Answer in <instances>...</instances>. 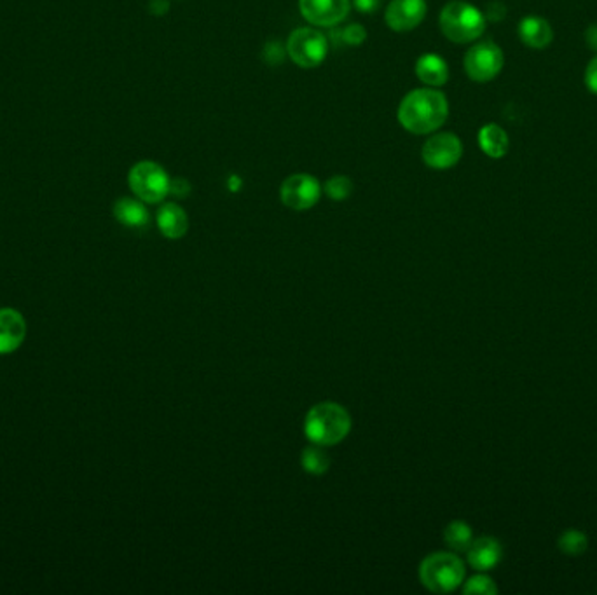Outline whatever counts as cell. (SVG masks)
I'll list each match as a JSON object with an SVG mask.
<instances>
[{"instance_id":"obj_1","label":"cell","mask_w":597,"mask_h":595,"mask_svg":"<svg viewBox=\"0 0 597 595\" xmlns=\"http://www.w3.org/2000/svg\"><path fill=\"white\" fill-rule=\"evenodd\" d=\"M449 116L448 98L435 88H421L405 94L398 107L400 124L414 133L428 135L437 131Z\"/></svg>"},{"instance_id":"obj_2","label":"cell","mask_w":597,"mask_h":595,"mask_svg":"<svg viewBox=\"0 0 597 595\" xmlns=\"http://www.w3.org/2000/svg\"><path fill=\"white\" fill-rule=\"evenodd\" d=\"M352 431L350 413L334 402H322L309 409L304 419V433L311 444L332 447L341 444Z\"/></svg>"},{"instance_id":"obj_3","label":"cell","mask_w":597,"mask_h":595,"mask_svg":"<svg viewBox=\"0 0 597 595\" xmlns=\"http://www.w3.org/2000/svg\"><path fill=\"white\" fill-rule=\"evenodd\" d=\"M465 580V564L456 554L437 552L419 565V582L433 594L456 591Z\"/></svg>"},{"instance_id":"obj_4","label":"cell","mask_w":597,"mask_h":595,"mask_svg":"<svg viewBox=\"0 0 597 595\" xmlns=\"http://www.w3.org/2000/svg\"><path fill=\"white\" fill-rule=\"evenodd\" d=\"M441 31L450 42L468 44L486 31V16L468 2L452 0L441 13Z\"/></svg>"},{"instance_id":"obj_5","label":"cell","mask_w":597,"mask_h":595,"mask_svg":"<svg viewBox=\"0 0 597 595\" xmlns=\"http://www.w3.org/2000/svg\"><path fill=\"white\" fill-rule=\"evenodd\" d=\"M129 187L133 194L144 201V203H161L168 194L172 187V180L165 172L163 166L152 161H140L137 163L128 175Z\"/></svg>"},{"instance_id":"obj_6","label":"cell","mask_w":597,"mask_h":595,"mask_svg":"<svg viewBox=\"0 0 597 595\" xmlns=\"http://www.w3.org/2000/svg\"><path fill=\"white\" fill-rule=\"evenodd\" d=\"M287 51L292 61L302 68H315L327 58L329 42L322 31L298 29L287 42Z\"/></svg>"},{"instance_id":"obj_7","label":"cell","mask_w":597,"mask_h":595,"mask_svg":"<svg viewBox=\"0 0 597 595\" xmlns=\"http://www.w3.org/2000/svg\"><path fill=\"white\" fill-rule=\"evenodd\" d=\"M503 51L491 40L478 42L465 55V72L476 83L493 81L503 68Z\"/></svg>"},{"instance_id":"obj_8","label":"cell","mask_w":597,"mask_h":595,"mask_svg":"<svg viewBox=\"0 0 597 595\" xmlns=\"http://www.w3.org/2000/svg\"><path fill=\"white\" fill-rule=\"evenodd\" d=\"M320 196H322L320 182L307 173L292 175L280 187L281 203L287 209H296V211L313 209L320 201Z\"/></svg>"},{"instance_id":"obj_9","label":"cell","mask_w":597,"mask_h":595,"mask_svg":"<svg viewBox=\"0 0 597 595\" xmlns=\"http://www.w3.org/2000/svg\"><path fill=\"white\" fill-rule=\"evenodd\" d=\"M463 144L454 133H439L423 146V161L433 170H449L459 163Z\"/></svg>"},{"instance_id":"obj_10","label":"cell","mask_w":597,"mask_h":595,"mask_svg":"<svg viewBox=\"0 0 597 595\" xmlns=\"http://www.w3.org/2000/svg\"><path fill=\"white\" fill-rule=\"evenodd\" d=\"M302 16L315 27H335L346 20L350 0H298Z\"/></svg>"},{"instance_id":"obj_11","label":"cell","mask_w":597,"mask_h":595,"mask_svg":"<svg viewBox=\"0 0 597 595\" xmlns=\"http://www.w3.org/2000/svg\"><path fill=\"white\" fill-rule=\"evenodd\" d=\"M426 16V0H391L387 9V23L395 31H411Z\"/></svg>"},{"instance_id":"obj_12","label":"cell","mask_w":597,"mask_h":595,"mask_svg":"<svg viewBox=\"0 0 597 595\" xmlns=\"http://www.w3.org/2000/svg\"><path fill=\"white\" fill-rule=\"evenodd\" d=\"M27 337V322L13 307L0 309V355H11L22 348Z\"/></svg>"},{"instance_id":"obj_13","label":"cell","mask_w":597,"mask_h":595,"mask_svg":"<svg viewBox=\"0 0 597 595\" xmlns=\"http://www.w3.org/2000/svg\"><path fill=\"white\" fill-rule=\"evenodd\" d=\"M468 555V564L472 565L477 571H491L496 565L500 564L503 550L498 539L491 536H482L478 539H474L470 548L467 550Z\"/></svg>"},{"instance_id":"obj_14","label":"cell","mask_w":597,"mask_h":595,"mask_svg":"<svg viewBox=\"0 0 597 595\" xmlns=\"http://www.w3.org/2000/svg\"><path fill=\"white\" fill-rule=\"evenodd\" d=\"M519 37L522 44L533 49H545L554 40V31L550 23L539 16H526L519 23Z\"/></svg>"},{"instance_id":"obj_15","label":"cell","mask_w":597,"mask_h":595,"mask_svg":"<svg viewBox=\"0 0 597 595\" xmlns=\"http://www.w3.org/2000/svg\"><path fill=\"white\" fill-rule=\"evenodd\" d=\"M157 227L165 238H183L189 231V217L179 205L166 203L157 211Z\"/></svg>"},{"instance_id":"obj_16","label":"cell","mask_w":597,"mask_h":595,"mask_svg":"<svg viewBox=\"0 0 597 595\" xmlns=\"http://www.w3.org/2000/svg\"><path fill=\"white\" fill-rule=\"evenodd\" d=\"M416 75L419 81L430 88H441L448 83L449 67L442 57L428 53L419 57L416 63Z\"/></svg>"},{"instance_id":"obj_17","label":"cell","mask_w":597,"mask_h":595,"mask_svg":"<svg viewBox=\"0 0 597 595\" xmlns=\"http://www.w3.org/2000/svg\"><path fill=\"white\" fill-rule=\"evenodd\" d=\"M114 217L124 227L142 229L149 224V211L144 201L133 198H120L114 205Z\"/></svg>"},{"instance_id":"obj_18","label":"cell","mask_w":597,"mask_h":595,"mask_svg":"<svg viewBox=\"0 0 597 595\" xmlns=\"http://www.w3.org/2000/svg\"><path fill=\"white\" fill-rule=\"evenodd\" d=\"M478 146L493 159H502L507 155L510 140L507 131L498 124H486L478 131Z\"/></svg>"},{"instance_id":"obj_19","label":"cell","mask_w":597,"mask_h":595,"mask_svg":"<svg viewBox=\"0 0 597 595\" xmlns=\"http://www.w3.org/2000/svg\"><path fill=\"white\" fill-rule=\"evenodd\" d=\"M324 448L325 447L313 444L302 450L300 463H302V468L306 470V474L320 476L325 475L329 472L330 457Z\"/></svg>"},{"instance_id":"obj_20","label":"cell","mask_w":597,"mask_h":595,"mask_svg":"<svg viewBox=\"0 0 597 595\" xmlns=\"http://www.w3.org/2000/svg\"><path fill=\"white\" fill-rule=\"evenodd\" d=\"M444 539L454 552H467L474 541V531L465 520H452L444 531Z\"/></svg>"},{"instance_id":"obj_21","label":"cell","mask_w":597,"mask_h":595,"mask_svg":"<svg viewBox=\"0 0 597 595\" xmlns=\"http://www.w3.org/2000/svg\"><path fill=\"white\" fill-rule=\"evenodd\" d=\"M557 545H559L563 554L576 557V555H582L587 550L589 541H587V536L584 535L582 531L567 529L566 533H563V536L559 537Z\"/></svg>"},{"instance_id":"obj_22","label":"cell","mask_w":597,"mask_h":595,"mask_svg":"<svg viewBox=\"0 0 597 595\" xmlns=\"http://www.w3.org/2000/svg\"><path fill=\"white\" fill-rule=\"evenodd\" d=\"M325 192L332 201H344L353 192V182L344 175H335L325 183Z\"/></svg>"},{"instance_id":"obj_23","label":"cell","mask_w":597,"mask_h":595,"mask_svg":"<svg viewBox=\"0 0 597 595\" xmlns=\"http://www.w3.org/2000/svg\"><path fill=\"white\" fill-rule=\"evenodd\" d=\"M496 592H498L496 583L493 582V578L486 574L472 576L463 587V594L495 595Z\"/></svg>"},{"instance_id":"obj_24","label":"cell","mask_w":597,"mask_h":595,"mask_svg":"<svg viewBox=\"0 0 597 595\" xmlns=\"http://www.w3.org/2000/svg\"><path fill=\"white\" fill-rule=\"evenodd\" d=\"M365 37H367V33H365L361 25H352V27H348L346 31H343V39L350 46H360L365 40Z\"/></svg>"},{"instance_id":"obj_25","label":"cell","mask_w":597,"mask_h":595,"mask_svg":"<svg viewBox=\"0 0 597 595\" xmlns=\"http://www.w3.org/2000/svg\"><path fill=\"white\" fill-rule=\"evenodd\" d=\"M585 86L591 93L597 94V57L589 61L585 70Z\"/></svg>"},{"instance_id":"obj_26","label":"cell","mask_w":597,"mask_h":595,"mask_svg":"<svg viewBox=\"0 0 597 595\" xmlns=\"http://www.w3.org/2000/svg\"><path fill=\"white\" fill-rule=\"evenodd\" d=\"M505 5H502V2H493L491 5H489V9H487V18L489 20H495V22H498V20H503L505 18Z\"/></svg>"},{"instance_id":"obj_27","label":"cell","mask_w":597,"mask_h":595,"mask_svg":"<svg viewBox=\"0 0 597 595\" xmlns=\"http://www.w3.org/2000/svg\"><path fill=\"white\" fill-rule=\"evenodd\" d=\"M170 192L175 194V196H179V198H183L189 192V183L185 180H172Z\"/></svg>"},{"instance_id":"obj_28","label":"cell","mask_w":597,"mask_h":595,"mask_svg":"<svg viewBox=\"0 0 597 595\" xmlns=\"http://www.w3.org/2000/svg\"><path fill=\"white\" fill-rule=\"evenodd\" d=\"M355 5L361 13H372L379 5V0H355Z\"/></svg>"},{"instance_id":"obj_29","label":"cell","mask_w":597,"mask_h":595,"mask_svg":"<svg viewBox=\"0 0 597 595\" xmlns=\"http://www.w3.org/2000/svg\"><path fill=\"white\" fill-rule=\"evenodd\" d=\"M585 40L593 51H597V25H591L585 31Z\"/></svg>"}]
</instances>
